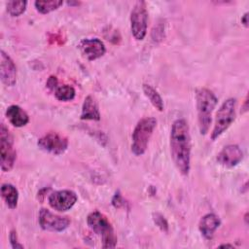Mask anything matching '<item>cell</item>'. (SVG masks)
<instances>
[{
	"label": "cell",
	"instance_id": "obj_1",
	"mask_svg": "<svg viewBox=\"0 0 249 249\" xmlns=\"http://www.w3.org/2000/svg\"><path fill=\"white\" fill-rule=\"evenodd\" d=\"M191 135L188 123L176 120L170 130V152L173 162L182 175H188L191 167Z\"/></svg>",
	"mask_w": 249,
	"mask_h": 249
},
{
	"label": "cell",
	"instance_id": "obj_2",
	"mask_svg": "<svg viewBox=\"0 0 249 249\" xmlns=\"http://www.w3.org/2000/svg\"><path fill=\"white\" fill-rule=\"evenodd\" d=\"M196 111L197 123L200 134L205 135L212 122V112L215 109L218 99L216 95L208 89L201 88L196 91Z\"/></svg>",
	"mask_w": 249,
	"mask_h": 249
},
{
	"label": "cell",
	"instance_id": "obj_3",
	"mask_svg": "<svg viewBox=\"0 0 249 249\" xmlns=\"http://www.w3.org/2000/svg\"><path fill=\"white\" fill-rule=\"evenodd\" d=\"M87 223L89 229L101 237L103 248H114L117 244V236L108 219L99 211L89 214Z\"/></svg>",
	"mask_w": 249,
	"mask_h": 249
},
{
	"label": "cell",
	"instance_id": "obj_4",
	"mask_svg": "<svg viewBox=\"0 0 249 249\" xmlns=\"http://www.w3.org/2000/svg\"><path fill=\"white\" fill-rule=\"evenodd\" d=\"M157 126V120L153 117L142 118L134 127L132 132L131 151L135 156L143 155L153 134L154 129Z\"/></svg>",
	"mask_w": 249,
	"mask_h": 249
},
{
	"label": "cell",
	"instance_id": "obj_5",
	"mask_svg": "<svg viewBox=\"0 0 249 249\" xmlns=\"http://www.w3.org/2000/svg\"><path fill=\"white\" fill-rule=\"evenodd\" d=\"M236 100L235 98H229L220 106L217 114L215 124L211 132V139L215 140L223 132H225L235 119Z\"/></svg>",
	"mask_w": 249,
	"mask_h": 249
},
{
	"label": "cell",
	"instance_id": "obj_6",
	"mask_svg": "<svg viewBox=\"0 0 249 249\" xmlns=\"http://www.w3.org/2000/svg\"><path fill=\"white\" fill-rule=\"evenodd\" d=\"M0 156L1 169L5 172L10 171L16 161L17 153L14 148L13 136L4 124L0 126Z\"/></svg>",
	"mask_w": 249,
	"mask_h": 249
},
{
	"label": "cell",
	"instance_id": "obj_7",
	"mask_svg": "<svg viewBox=\"0 0 249 249\" xmlns=\"http://www.w3.org/2000/svg\"><path fill=\"white\" fill-rule=\"evenodd\" d=\"M148 23V12L146 9V3L144 1H138L133 6L130 14V28L133 37L141 41L144 39L147 33Z\"/></svg>",
	"mask_w": 249,
	"mask_h": 249
},
{
	"label": "cell",
	"instance_id": "obj_8",
	"mask_svg": "<svg viewBox=\"0 0 249 249\" xmlns=\"http://www.w3.org/2000/svg\"><path fill=\"white\" fill-rule=\"evenodd\" d=\"M37 145L41 150L47 153L53 155H61L68 147V140L65 136L59 133L50 132L41 137L38 140Z\"/></svg>",
	"mask_w": 249,
	"mask_h": 249
},
{
	"label": "cell",
	"instance_id": "obj_9",
	"mask_svg": "<svg viewBox=\"0 0 249 249\" xmlns=\"http://www.w3.org/2000/svg\"><path fill=\"white\" fill-rule=\"evenodd\" d=\"M70 223L68 217L53 214L46 208H42L39 212V224L45 231H62L69 227Z\"/></svg>",
	"mask_w": 249,
	"mask_h": 249
},
{
	"label": "cell",
	"instance_id": "obj_10",
	"mask_svg": "<svg viewBox=\"0 0 249 249\" xmlns=\"http://www.w3.org/2000/svg\"><path fill=\"white\" fill-rule=\"evenodd\" d=\"M78 199L77 195L70 190H61L53 192L49 197L48 201L50 206L57 211L64 212L71 209Z\"/></svg>",
	"mask_w": 249,
	"mask_h": 249
},
{
	"label": "cell",
	"instance_id": "obj_11",
	"mask_svg": "<svg viewBox=\"0 0 249 249\" xmlns=\"http://www.w3.org/2000/svg\"><path fill=\"white\" fill-rule=\"evenodd\" d=\"M0 78L6 87H13L17 83V67L13 59L4 52H0Z\"/></svg>",
	"mask_w": 249,
	"mask_h": 249
},
{
	"label": "cell",
	"instance_id": "obj_12",
	"mask_svg": "<svg viewBox=\"0 0 249 249\" xmlns=\"http://www.w3.org/2000/svg\"><path fill=\"white\" fill-rule=\"evenodd\" d=\"M79 49L82 54L89 60H94L102 55L106 52V48L101 40L98 38L92 39H83L79 43Z\"/></svg>",
	"mask_w": 249,
	"mask_h": 249
},
{
	"label": "cell",
	"instance_id": "obj_13",
	"mask_svg": "<svg viewBox=\"0 0 249 249\" xmlns=\"http://www.w3.org/2000/svg\"><path fill=\"white\" fill-rule=\"evenodd\" d=\"M243 158L241 149L234 144L225 146L217 155V161L227 167H233L238 164Z\"/></svg>",
	"mask_w": 249,
	"mask_h": 249
},
{
	"label": "cell",
	"instance_id": "obj_14",
	"mask_svg": "<svg viewBox=\"0 0 249 249\" xmlns=\"http://www.w3.org/2000/svg\"><path fill=\"white\" fill-rule=\"evenodd\" d=\"M220 224H221V220L217 215L213 213H208L200 219L198 224V229L201 234L206 239H211L214 235L215 231L219 228Z\"/></svg>",
	"mask_w": 249,
	"mask_h": 249
},
{
	"label": "cell",
	"instance_id": "obj_15",
	"mask_svg": "<svg viewBox=\"0 0 249 249\" xmlns=\"http://www.w3.org/2000/svg\"><path fill=\"white\" fill-rule=\"evenodd\" d=\"M8 121L16 127H21L28 124L29 117L26 112L18 105H11L6 110Z\"/></svg>",
	"mask_w": 249,
	"mask_h": 249
},
{
	"label": "cell",
	"instance_id": "obj_16",
	"mask_svg": "<svg viewBox=\"0 0 249 249\" xmlns=\"http://www.w3.org/2000/svg\"><path fill=\"white\" fill-rule=\"evenodd\" d=\"M82 120H91V121H99L100 120V112L98 106L93 99L92 96L89 95L85 98L82 113H81Z\"/></svg>",
	"mask_w": 249,
	"mask_h": 249
},
{
	"label": "cell",
	"instance_id": "obj_17",
	"mask_svg": "<svg viewBox=\"0 0 249 249\" xmlns=\"http://www.w3.org/2000/svg\"><path fill=\"white\" fill-rule=\"evenodd\" d=\"M1 195L10 209H15L17 207L18 192L15 186L12 184H3L1 187Z\"/></svg>",
	"mask_w": 249,
	"mask_h": 249
},
{
	"label": "cell",
	"instance_id": "obj_18",
	"mask_svg": "<svg viewBox=\"0 0 249 249\" xmlns=\"http://www.w3.org/2000/svg\"><path fill=\"white\" fill-rule=\"evenodd\" d=\"M143 91H144V94L147 96V98L150 100V102L153 104V106L156 109H158L160 112L163 111V100L160 95V93L152 86L144 84Z\"/></svg>",
	"mask_w": 249,
	"mask_h": 249
},
{
	"label": "cell",
	"instance_id": "obj_19",
	"mask_svg": "<svg viewBox=\"0 0 249 249\" xmlns=\"http://www.w3.org/2000/svg\"><path fill=\"white\" fill-rule=\"evenodd\" d=\"M63 4L62 0H48V1H35L34 5L36 10L41 14H48L58 9Z\"/></svg>",
	"mask_w": 249,
	"mask_h": 249
},
{
	"label": "cell",
	"instance_id": "obj_20",
	"mask_svg": "<svg viewBox=\"0 0 249 249\" xmlns=\"http://www.w3.org/2000/svg\"><path fill=\"white\" fill-rule=\"evenodd\" d=\"M75 94H76V91L74 88L69 85H63V86L57 87L54 91V95L56 99H58L59 101H70L74 99Z\"/></svg>",
	"mask_w": 249,
	"mask_h": 249
},
{
	"label": "cell",
	"instance_id": "obj_21",
	"mask_svg": "<svg viewBox=\"0 0 249 249\" xmlns=\"http://www.w3.org/2000/svg\"><path fill=\"white\" fill-rule=\"evenodd\" d=\"M26 1H9L7 3V12L12 17H18L26 9Z\"/></svg>",
	"mask_w": 249,
	"mask_h": 249
},
{
	"label": "cell",
	"instance_id": "obj_22",
	"mask_svg": "<svg viewBox=\"0 0 249 249\" xmlns=\"http://www.w3.org/2000/svg\"><path fill=\"white\" fill-rule=\"evenodd\" d=\"M153 220L156 226H158L162 231L167 232L168 231V224L165 218L160 213H154L153 214Z\"/></svg>",
	"mask_w": 249,
	"mask_h": 249
},
{
	"label": "cell",
	"instance_id": "obj_23",
	"mask_svg": "<svg viewBox=\"0 0 249 249\" xmlns=\"http://www.w3.org/2000/svg\"><path fill=\"white\" fill-rule=\"evenodd\" d=\"M9 239H10L11 245H12V247H13L14 249H17V248H23V245H21V244L18 243V236H17L16 231H11L10 235H9Z\"/></svg>",
	"mask_w": 249,
	"mask_h": 249
},
{
	"label": "cell",
	"instance_id": "obj_24",
	"mask_svg": "<svg viewBox=\"0 0 249 249\" xmlns=\"http://www.w3.org/2000/svg\"><path fill=\"white\" fill-rule=\"evenodd\" d=\"M112 204H113V206L114 207H116V208H120V207H122L124 203V198H123V196H121V194L118 192V193H116L115 194V196H113V198H112Z\"/></svg>",
	"mask_w": 249,
	"mask_h": 249
},
{
	"label": "cell",
	"instance_id": "obj_25",
	"mask_svg": "<svg viewBox=\"0 0 249 249\" xmlns=\"http://www.w3.org/2000/svg\"><path fill=\"white\" fill-rule=\"evenodd\" d=\"M47 87L50 89H52V90H53V89H56V88H57V79H56V77H54V76H51L50 78H49V80L47 81Z\"/></svg>",
	"mask_w": 249,
	"mask_h": 249
},
{
	"label": "cell",
	"instance_id": "obj_26",
	"mask_svg": "<svg viewBox=\"0 0 249 249\" xmlns=\"http://www.w3.org/2000/svg\"><path fill=\"white\" fill-rule=\"evenodd\" d=\"M241 22L243 23V25H244L245 27L248 26V13H245V14L243 15V17L241 18Z\"/></svg>",
	"mask_w": 249,
	"mask_h": 249
},
{
	"label": "cell",
	"instance_id": "obj_27",
	"mask_svg": "<svg viewBox=\"0 0 249 249\" xmlns=\"http://www.w3.org/2000/svg\"><path fill=\"white\" fill-rule=\"evenodd\" d=\"M220 247H233V246L231 244H223V245H220Z\"/></svg>",
	"mask_w": 249,
	"mask_h": 249
}]
</instances>
